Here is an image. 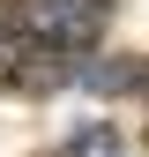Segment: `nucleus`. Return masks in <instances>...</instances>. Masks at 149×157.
Wrapping results in <instances>:
<instances>
[{
  "label": "nucleus",
  "instance_id": "1",
  "mask_svg": "<svg viewBox=\"0 0 149 157\" xmlns=\"http://www.w3.org/2000/svg\"><path fill=\"white\" fill-rule=\"evenodd\" d=\"M112 23V0H23L15 8V30L30 45H52V52H89Z\"/></svg>",
  "mask_w": 149,
  "mask_h": 157
},
{
  "label": "nucleus",
  "instance_id": "2",
  "mask_svg": "<svg viewBox=\"0 0 149 157\" xmlns=\"http://www.w3.org/2000/svg\"><path fill=\"white\" fill-rule=\"evenodd\" d=\"M112 150H119V135H112V127L97 120V127H82V135H67V142L52 150V157H112Z\"/></svg>",
  "mask_w": 149,
  "mask_h": 157
}]
</instances>
